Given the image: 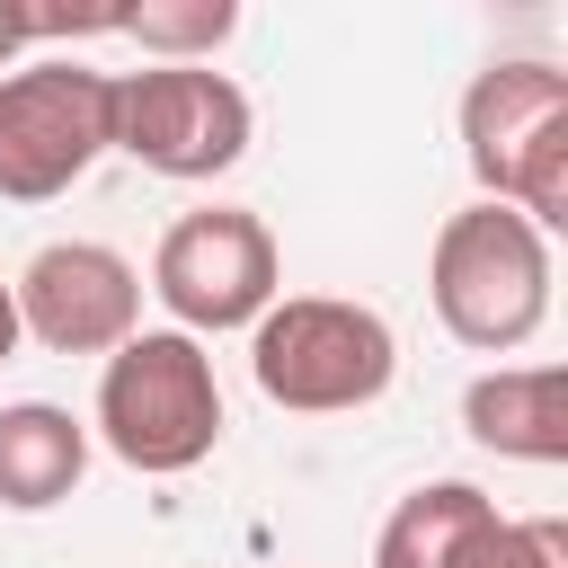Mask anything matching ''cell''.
<instances>
[{
	"instance_id": "cell-1",
	"label": "cell",
	"mask_w": 568,
	"mask_h": 568,
	"mask_svg": "<svg viewBox=\"0 0 568 568\" xmlns=\"http://www.w3.org/2000/svg\"><path fill=\"white\" fill-rule=\"evenodd\" d=\"M426 302H435V320H444L453 346L515 355L550 320V240L515 204H488L479 195V204L444 213L435 257H426Z\"/></svg>"
},
{
	"instance_id": "cell-2",
	"label": "cell",
	"mask_w": 568,
	"mask_h": 568,
	"mask_svg": "<svg viewBox=\"0 0 568 568\" xmlns=\"http://www.w3.org/2000/svg\"><path fill=\"white\" fill-rule=\"evenodd\" d=\"M98 444L142 470V479H178L222 444V382L213 355L178 328H133L106 373H98Z\"/></svg>"
},
{
	"instance_id": "cell-3",
	"label": "cell",
	"mask_w": 568,
	"mask_h": 568,
	"mask_svg": "<svg viewBox=\"0 0 568 568\" xmlns=\"http://www.w3.org/2000/svg\"><path fill=\"white\" fill-rule=\"evenodd\" d=\"M248 373L275 408L293 417H346L373 408L399 373V337L373 302H337V293H275L266 320L248 328Z\"/></svg>"
},
{
	"instance_id": "cell-4",
	"label": "cell",
	"mask_w": 568,
	"mask_h": 568,
	"mask_svg": "<svg viewBox=\"0 0 568 568\" xmlns=\"http://www.w3.org/2000/svg\"><path fill=\"white\" fill-rule=\"evenodd\" d=\"M462 160L488 204H515L550 240L568 222V71L488 62L462 89Z\"/></svg>"
},
{
	"instance_id": "cell-5",
	"label": "cell",
	"mask_w": 568,
	"mask_h": 568,
	"mask_svg": "<svg viewBox=\"0 0 568 568\" xmlns=\"http://www.w3.org/2000/svg\"><path fill=\"white\" fill-rule=\"evenodd\" d=\"M115 151V71L71 53L0 71V204H53Z\"/></svg>"
},
{
	"instance_id": "cell-6",
	"label": "cell",
	"mask_w": 568,
	"mask_h": 568,
	"mask_svg": "<svg viewBox=\"0 0 568 568\" xmlns=\"http://www.w3.org/2000/svg\"><path fill=\"white\" fill-rule=\"evenodd\" d=\"M151 293L178 320V337H222V328H257L266 302L284 293V248L248 204H195L160 231L151 248Z\"/></svg>"
},
{
	"instance_id": "cell-7",
	"label": "cell",
	"mask_w": 568,
	"mask_h": 568,
	"mask_svg": "<svg viewBox=\"0 0 568 568\" xmlns=\"http://www.w3.org/2000/svg\"><path fill=\"white\" fill-rule=\"evenodd\" d=\"M248 89L213 62H151L115 80V151L142 160L151 178H222L248 151Z\"/></svg>"
},
{
	"instance_id": "cell-8",
	"label": "cell",
	"mask_w": 568,
	"mask_h": 568,
	"mask_svg": "<svg viewBox=\"0 0 568 568\" xmlns=\"http://www.w3.org/2000/svg\"><path fill=\"white\" fill-rule=\"evenodd\" d=\"M9 302H18V337L53 355H115L142 328V275L106 240H44L9 284Z\"/></svg>"
},
{
	"instance_id": "cell-9",
	"label": "cell",
	"mask_w": 568,
	"mask_h": 568,
	"mask_svg": "<svg viewBox=\"0 0 568 568\" xmlns=\"http://www.w3.org/2000/svg\"><path fill=\"white\" fill-rule=\"evenodd\" d=\"M462 426H470V444L550 470V462H568V373L559 364H497L462 390Z\"/></svg>"
},
{
	"instance_id": "cell-10",
	"label": "cell",
	"mask_w": 568,
	"mask_h": 568,
	"mask_svg": "<svg viewBox=\"0 0 568 568\" xmlns=\"http://www.w3.org/2000/svg\"><path fill=\"white\" fill-rule=\"evenodd\" d=\"M497 524H506V515H497L488 488H470V479H426V488H408V497L382 515L373 568H470Z\"/></svg>"
},
{
	"instance_id": "cell-11",
	"label": "cell",
	"mask_w": 568,
	"mask_h": 568,
	"mask_svg": "<svg viewBox=\"0 0 568 568\" xmlns=\"http://www.w3.org/2000/svg\"><path fill=\"white\" fill-rule=\"evenodd\" d=\"M89 479V426L53 399L0 408V506L9 515H53Z\"/></svg>"
},
{
	"instance_id": "cell-12",
	"label": "cell",
	"mask_w": 568,
	"mask_h": 568,
	"mask_svg": "<svg viewBox=\"0 0 568 568\" xmlns=\"http://www.w3.org/2000/svg\"><path fill=\"white\" fill-rule=\"evenodd\" d=\"M115 36H133V44L160 53V62H213V53L240 36V9H231V0H142V9H124Z\"/></svg>"
},
{
	"instance_id": "cell-13",
	"label": "cell",
	"mask_w": 568,
	"mask_h": 568,
	"mask_svg": "<svg viewBox=\"0 0 568 568\" xmlns=\"http://www.w3.org/2000/svg\"><path fill=\"white\" fill-rule=\"evenodd\" d=\"M470 568H568V524L559 515H524V524H497L479 541Z\"/></svg>"
},
{
	"instance_id": "cell-14",
	"label": "cell",
	"mask_w": 568,
	"mask_h": 568,
	"mask_svg": "<svg viewBox=\"0 0 568 568\" xmlns=\"http://www.w3.org/2000/svg\"><path fill=\"white\" fill-rule=\"evenodd\" d=\"M27 44H36V9H0V71H18Z\"/></svg>"
},
{
	"instance_id": "cell-15",
	"label": "cell",
	"mask_w": 568,
	"mask_h": 568,
	"mask_svg": "<svg viewBox=\"0 0 568 568\" xmlns=\"http://www.w3.org/2000/svg\"><path fill=\"white\" fill-rule=\"evenodd\" d=\"M18 355V302H9V284H0V364Z\"/></svg>"
}]
</instances>
